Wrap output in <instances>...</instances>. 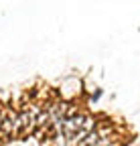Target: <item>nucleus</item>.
<instances>
[{"instance_id": "f257e3e1", "label": "nucleus", "mask_w": 140, "mask_h": 146, "mask_svg": "<svg viewBox=\"0 0 140 146\" xmlns=\"http://www.w3.org/2000/svg\"><path fill=\"white\" fill-rule=\"evenodd\" d=\"M47 144H49V146H67V138H65L63 132H57L53 138L47 142Z\"/></svg>"}, {"instance_id": "f03ea898", "label": "nucleus", "mask_w": 140, "mask_h": 146, "mask_svg": "<svg viewBox=\"0 0 140 146\" xmlns=\"http://www.w3.org/2000/svg\"><path fill=\"white\" fill-rule=\"evenodd\" d=\"M102 96H104V89H102V87H96L92 94L87 96V102H90V104H98V102L102 100Z\"/></svg>"}, {"instance_id": "7ed1b4c3", "label": "nucleus", "mask_w": 140, "mask_h": 146, "mask_svg": "<svg viewBox=\"0 0 140 146\" xmlns=\"http://www.w3.org/2000/svg\"><path fill=\"white\" fill-rule=\"evenodd\" d=\"M0 146H4V142H2V140H0Z\"/></svg>"}, {"instance_id": "20e7f679", "label": "nucleus", "mask_w": 140, "mask_h": 146, "mask_svg": "<svg viewBox=\"0 0 140 146\" xmlns=\"http://www.w3.org/2000/svg\"><path fill=\"white\" fill-rule=\"evenodd\" d=\"M12 146H14V144H12Z\"/></svg>"}]
</instances>
